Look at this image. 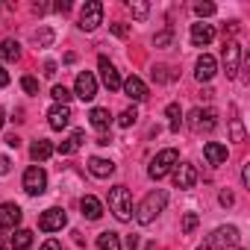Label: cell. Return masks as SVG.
<instances>
[{
    "mask_svg": "<svg viewBox=\"0 0 250 250\" xmlns=\"http://www.w3.org/2000/svg\"><path fill=\"white\" fill-rule=\"evenodd\" d=\"M194 12H197V18H209V15H215V6L212 3H197Z\"/></svg>",
    "mask_w": 250,
    "mask_h": 250,
    "instance_id": "34",
    "label": "cell"
},
{
    "mask_svg": "<svg viewBox=\"0 0 250 250\" xmlns=\"http://www.w3.org/2000/svg\"><path fill=\"white\" fill-rule=\"evenodd\" d=\"M6 145H9V147H18V145H21V139H18V136H6Z\"/></svg>",
    "mask_w": 250,
    "mask_h": 250,
    "instance_id": "43",
    "label": "cell"
},
{
    "mask_svg": "<svg viewBox=\"0 0 250 250\" xmlns=\"http://www.w3.org/2000/svg\"><path fill=\"white\" fill-rule=\"evenodd\" d=\"M165 115L171 118V130H174V133H180V127H183V112H180V103H168Z\"/></svg>",
    "mask_w": 250,
    "mask_h": 250,
    "instance_id": "27",
    "label": "cell"
},
{
    "mask_svg": "<svg viewBox=\"0 0 250 250\" xmlns=\"http://www.w3.org/2000/svg\"><path fill=\"white\" fill-rule=\"evenodd\" d=\"M47 124H50V130H65L71 124V106H65V103L50 106L47 109Z\"/></svg>",
    "mask_w": 250,
    "mask_h": 250,
    "instance_id": "11",
    "label": "cell"
},
{
    "mask_svg": "<svg viewBox=\"0 0 250 250\" xmlns=\"http://www.w3.org/2000/svg\"><path fill=\"white\" fill-rule=\"evenodd\" d=\"M180 162V153L174 150V147H165V150H159L156 156H153V162H150V168H147V174L153 177V180H162V177H168L171 171H174V165Z\"/></svg>",
    "mask_w": 250,
    "mask_h": 250,
    "instance_id": "3",
    "label": "cell"
},
{
    "mask_svg": "<svg viewBox=\"0 0 250 250\" xmlns=\"http://www.w3.org/2000/svg\"><path fill=\"white\" fill-rule=\"evenodd\" d=\"M68 224V215L62 212V209H47V212H42V218H39V227L44 229V232H56V229H62Z\"/></svg>",
    "mask_w": 250,
    "mask_h": 250,
    "instance_id": "10",
    "label": "cell"
},
{
    "mask_svg": "<svg viewBox=\"0 0 250 250\" xmlns=\"http://www.w3.org/2000/svg\"><path fill=\"white\" fill-rule=\"evenodd\" d=\"M188 127L197 130V133H200V130H206V133L215 130V112H212V109H194V112L188 115Z\"/></svg>",
    "mask_w": 250,
    "mask_h": 250,
    "instance_id": "13",
    "label": "cell"
},
{
    "mask_svg": "<svg viewBox=\"0 0 250 250\" xmlns=\"http://www.w3.org/2000/svg\"><path fill=\"white\" fill-rule=\"evenodd\" d=\"M3 85H9V74H6L3 65H0V88H3Z\"/></svg>",
    "mask_w": 250,
    "mask_h": 250,
    "instance_id": "42",
    "label": "cell"
},
{
    "mask_svg": "<svg viewBox=\"0 0 250 250\" xmlns=\"http://www.w3.org/2000/svg\"><path fill=\"white\" fill-rule=\"evenodd\" d=\"M127 9H130L136 18H145V15L150 12V6H147V3H142V0H130V3H127Z\"/></svg>",
    "mask_w": 250,
    "mask_h": 250,
    "instance_id": "30",
    "label": "cell"
},
{
    "mask_svg": "<svg viewBox=\"0 0 250 250\" xmlns=\"http://www.w3.org/2000/svg\"><path fill=\"white\" fill-rule=\"evenodd\" d=\"M232 142H244V130H241L238 118H232Z\"/></svg>",
    "mask_w": 250,
    "mask_h": 250,
    "instance_id": "35",
    "label": "cell"
},
{
    "mask_svg": "<svg viewBox=\"0 0 250 250\" xmlns=\"http://www.w3.org/2000/svg\"><path fill=\"white\" fill-rule=\"evenodd\" d=\"M165 206H168V194H165L162 188H156V191H150V194L139 203V209H136V221H139V224H153V221L162 215Z\"/></svg>",
    "mask_w": 250,
    "mask_h": 250,
    "instance_id": "1",
    "label": "cell"
},
{
    "mask_svg": "<svg viewBox=\"0 0 250 250\" xmlns=\"http://www.w3.org/2000/svg\"><path fill=\"white\" fill-rule=\"evenodd\" d=\"M9 168H12V162H9L6 156H0V177H6V174H9Z\"/></svg>",
    "mask_w": 250,
    "mask_h": 250,
    "instance_id": "39",
    "label": "cell"
},
{
    "mask_svg": "<svg viewBox=\"0 0 250 250\" xmlns=\"http://www.w3.org/2000/svg\"><path fill=\"white\" fill-rule=\"evenodd\" d=\"M153 44H156V47H171V44H174V33H171V30L156 33V36H153Z\"/></svg>",
    "mask_w": 250,
    "mask_h": 250,
    "instance_id": "31",
    "label": "cell"
},
{
    "mask_svg": "<svg viewBox=\"0 0 250 250\" xmlns=\"http://www.w3.org/2000/svg\"><path fill=\"white\" fill-rule=\"evenodd\" d=\"M30 156H33L36 162H44V159H50V156H53V145H50V142H44V139H39V142H33Z\"/></svg>",
    "mask_w": 250,
    "mask_h": 250,
    "instance_id": "24",
    "label": "cell"
},
{
    "mask_svg": "<svg viewBox=\"0 0 250 250\" xmlns=\"http://www.w3.org/2000/svg\"><path fill=\"white\" fill-rule=\"evenodd\" d=\"M44 188H47V174H44L39 165L27 168V171H24V191L36 197V194H42Z\"/></svg>",
    "mask_w": 250,
    "mask_h": 250,
    "instance_id": "7",
    "label": "cell"
},
{
    "mask_svg": "<svg viewBox=\"0 0 250 250\" xmlns=\"http://www.w3.org/2000/svg\"><path fill=\"white\" fill-rule=\"evenodd\" d=\"M203 156H206L209 165H224L227 162V147L218 145V142H209V145H203Z\"/></svg>",
    "mask_w": 250,
    "mask_h": 250,
    "instance_id": "20",
    "label": "cell"
},
{
    "mask_svg": "<svg viewBox=\"0 0 250 250\" xmlns=\"http://www.w3.org/2000/svg\"><path fill=\"white\" fill-rule=\"evenodd\" d=\"M88 171H91V177H97V180H106V177H112V174H115V165H112L109 159H100V156H94V159L88 162Z\"/></svg>",
    "mask_w": 250,
    "mask_h": 250,
    "instance_id": "22",
    "label": "cell"
},
{
    "mask_svg": "<svg viewBox=\"0 0 250 250\" xmlns=\"http://www.w3.org/2000/svg\"><path fill=\"white\" fill-rule=\"evenodd\" d=\"M83 142H85V133H83V130H74V133H71V139H68V142H62L56 150H59L62 156H71V153H77V150L83 147Z\"/></svg>",
    "mask_w": 250,
    "mask_h": 250,
    "instance_id": "23",
    "label": "cell"
},
{
    "mask_svg": "<svg viewBox=\"0 0 250 250\" xmlns=\"http://www.w3.org/2000/svg\"><path fill=\"white\" fill-rule=\"evenodd\" d=\"M109 209L118 221H130L133 218V197H130V188L127 186H115L109 191Z\"/></svg>",
    "mask_w": 250,
    "mask_h": 250,
    "instance_id": "2",
    "label": "cell"
},
{
    "mask_svg": "<svg viewBox=\"0 0 250 250\" xmlns=\"http://www.w3.org/2000/svg\"><path fill=\"white\" fill-rule=\"evenodd\" d=\"M127 247H130V250H136V247H139V238H136V235H130V238H127Z\"/></svg>",
    "mask_w": 250,
    "mask_h": 250,
    "instance_id": "45",
    "label": "cell"
},
{
    "mask_svg": "<svg viewBox=\"0 0 250 250\" xmlns=\"http://www.w3.org/2000/svg\"><path fill=\"white\" fill-rule=\"evenodd\" d=\"M42 250H62V244H59L56 238H47V241L42 244Z\"/></svg>",
    "mask_w": 250,
    "mask_h": 250,
    "instance_id": "40",
    "label": "cell"
},
{
    "mask_svg": "<svg viewBox=\"0 0 250 250\" xmlns=\"http://www.w3.org/2000/svg\"><path fill=\"white\" fill-rule=\"evenodd\" d=\"M136 121H139V112H136V106H130V109H124L118 115V127H133Z\"/></svg>",
    "mask_w": 250,
    "mask_h": 250,
    "instance_id": "28",
    "label": "cell"
},
{
    "mask_svg": "<svg viewBox=\"0 0 250 250\" xmlns=\"http://www.w3.org/2000/svg\"><path fill=\"white\" fill-rule=\"evenodd\" d=\"M97 65H100V80H103V85H106L109 91H118L124 80H121V74L115 71V65H112L106 56H100V59H97Z\"/></svg>",
    "mask_w": 250,
    "mask_h": 250,
    "instance_id": "12",
    "label": "cell"
},
{
    "mask_svg": "<svg viewBox=\"0 0 250 250\" xmlns=\"http://www.w3.org/2000/svg\"><path fill=\"white\" fill-rule=\"evenodd\" d=\"M80 209H83V218H88V221H97V218L103 215V203H100L94 194H85V197L80 200Z\"/></svg>",
    "mask_w": 250,
    "mask_h": 250,
    "instance_id": "18",
    "label": "cell"
},
{
    "mask_svg": "<svg viewBox=\"0 0 250 250\" xmlns=\"http://www.w3.org/2000/svg\"><path fill=\"white\" fill-rule=\"evenodd\" d=\"M36 42H39L42 47H47V44L53 42V33H50V30H42V33H36Z\"/></svg>",
    "mask_w": 250,
    "mask_h": 250,
    "instance_id": "36",
    "label": "cell"
},
{
    "mask_svg": "<svg viewBox=\"0 0 250 250\" xmlns=\"http://www.w3.org/2000/svg\"><path fill=\"white\" fill-rule=\"evenodd\" d=\"M221 203H224V206H232V203H235L232 191H221Z\"/></svg>",
    "mask_w": 250,
    "mask_h": 250,
    "instance_id": "41",
    "label": "cell"
},
{
    "mask_svg": "<svg viewBox=\"0 0 250 250\" xmlns=\"http://www.w3.org/2000/svg\"><path fill=\"white\" fill-rule=\"evenodd\" d=\"M215 74H218V62H215V56L203 53V56L197 59V65H194V77H197L200 83H209Z\"/></svg>",
    "mask_w": 250,
    "mask_h": 250,
    "instance_id": "15",
    "label": "cell"
},
{
    "mask_svg": "<svg viewBox=\"0 0 250 250\" xmlns=\"http://www.w3.org/2000/svg\"><path fill=\"white\" fill-rule=\"evenodd\" d=\"M21 88H24L27 94H39V80H36V77H24V80H21Z\"/></svg>",
    "mask_w": 250,
    "mask_h": 250,
    "instance_id": "33",
    "label": "cell"
},
{
    "mask_svg": "<svg viewBox=\"0 0 250 250\" xmlns=\"http://www.w3.org/2000/svg\"><path fill=\"white\" fill-rule=\"evenodd\" d=\"M21 224V206L18 203H0V229H15Z\"/></svg>",
    "mask_w": 250,
    "mask_h": 250,
    "instance_id": "14",
    "label": "cell"
},
{
    "mask_svg": "<svg viewBox=\"0 0 250 250\" xmlns=\"http://www.w3.org/2000/svg\"><path fill=\"white\" fill-rule=\"evenodd\" d=\"M200 250H209V247H200Z\"/></svg>",
    "mask_w": 250,
    "mask_h": 250,
    "instance_id": "49",
    "label": "cell"
},
{
    "mask_svg": "<svg viewBox=\"0 0 250 250\" xmlns=\"http://www.w3.org/2000/svg\"><path fill=\"white\" fill-rule=\"evenodd\" d=\"M56 9H59V12H68V9H71V3H68V0H62V3H56Z\"/></svg>",
    "mask_w": 250,
    "mask_h": 250,
    "instance_id": "46",
    "label": "cell"
},
{
    "mask_svg": "<svg viewBox=\"0 0 250 250\" xmlns=\"http://www.w3.org/2000/svg\"><path fill=\"white\" fill-rule=\"evenodd\" d=\"M50 97H53L56 103H65V106H68V100H71V91H68L65 85H53V91H50Z\"/></svg>",
    "mask_w": 250,
    "mask_h": 250,
    "instance_id": "32",
    "label": "cell"
},
{
    "mask_svg": "<svg viewBox=\"0 0 250 250\" xmlns=\"http://www.w3.org/2000/svg\"><path fill=\"white\" fill-rule=\"evenodd\" d=\"M0 250H6V244H3V241H0Z\"/></svg>",
    "mask_w": 250,
    "mask_h": 250,
    "instance_id": "48",
    "label": "cell"
},
{
    "mask_svg": "<svg viewBox=\"0 0 250 250\" xmlns=\"http://www.w3.org/2000/svg\"><path fill=\"white\" fill-rule=\"evenodd\" d=\"M121 88H124V94H127L133 103H142V100L147 97V85H145L139 77H127V80L121 83Z\"/></svg>",
    "mask_w": 250,
    "mask_h": 250,
    "instance_id": "16",
    "label": "cell"
},
{
    "mask_svg": "<svg viewBox=\"0 0 250 250\" xmlns=\"http://www.w3.org/2000/svg\"><path fill=\"white\" fill-rule=\"evenodd\" d=\"M88 124H91L94 130L106 133V130H109V124H112V115H109V109H100V106H94V109L88 112Z\"/></svg>",
    "mask_w": 250,
    "mask_h": 250,
    "instance_id": "19",
    "label": "cell"
},
{
    "mask_svg": "<svg viewBox=\"0 0 250 250\" xmlns=\"http://www.w3.org/2000/svg\"><path fill=\"white\" fill-rule=\"evenodd\" d=\"M238 65H241V47H238V42H227L224 44V71L229 80L238 74Z\"/></svg>",
    "mask_w": 250,
    "mask_h": 250,
    "instance_id": "9",
    "label": "cell"
},
{
    "mask_svg": "<svg viewBox=\"0 0 250 250\" xmlns=\"http://www.w3.org/2000/svg\"><path fill=\"white\" fill-rule=\"evenodd\" d=\"M3 124H6V115H3V109H0V130H3Z\"/></svg>",
    "mask_w": 250,
    "mask_h": 250,
    "instance_id": "47",
    "label": "cell"
},
{
    "mask_svg": "<svg viewBox=\"0 0 250 250\" xmlns=\"http://www.w3.org/2000/svg\"><path fill=\"white\" fill-rule=\"evenodd\" d=\"M18 59H21V44L15 39L0 42V62H18Z\"/></svg>",
    "mask_w": 250,
    "mask_h": 250,
    "instance_id": "21",
    "label": "cell"
},
{
    "mask_svg": "<svg viewBox=\"0 0 250 250\" xmlns=\"http://www.w3.org/2000/svg\"><path fill=\"white\" fill-rule=\"evenodd\" d=\"M100 24H103V3L100 0H88V3L83 6V12H80V30L91 33Z\"/></svg>",
    "mask_w": 250,
    "mask_h": 250,
    "instance_id": "5",
    "label": "cell"
},
{
    "mask_svg": "<svg viewBox=\"0 0 250 250\" xmlns=\"http://www.w3.org/2000/svg\"><path fill=\"white\" fill-rule=\"evenodd\" d=\"M44 74H47V77L56 74V62H47V65H44Z\"/></svg>",
    "mask_w": 250,
    "mask_h": 250,
    "instance_id": "44",
    "label": "cell"
},
{
    "mask_svg": "<svg viewBox=\"0 0 250 250\" xmlns=\"http://www.w3.org/2000/svg\"><path fill=\"white\" fill-rule=\"evenodd\" d=\"M74 94L80 97V100H94L97 97V77L91 74V71H83V74H77V83H74Z\"/></svg>",
    "mask_w": 250,
    "mask_h": 250,
    "instance_id": "6",
    "label": "cell"
},
{
    "mask_svg": "<svg viewBox=\"0 0 250 250\" xmlns=\"http://www.w3.org/2000/svg\"><path fill=\"white\" fill-rule=\"evenodd\" d=\"M238 241H241V235L235 227H218L209 235V250H235Z\"/></svg>",
    "mask_w": 250,
    "mask_h": 250,
    "instance_id": "4",
    "label": "cell"
},
{
    "mask_svg": "<svg viewBox=\"0 0 250 250\" xmlns=\"http://www.w3.org/2000/svg\"><path fill=\"white\" fill-rule=\"evenodd\" d=\"M174 186H177V188H194V186H197V171H194V165L177 162V165H174Z\"/></svg>",
    "mask_w": 250,
    "mask_h": 250,
    "instance_id": "8",
    "label": "cell"
},
{
    "mask_svg": "<svg viewBox=\"0 0 250 250\" xmlns=\"http://www.w3.org/2000/svg\"><path fill=\"white\" fill-rule=\"evenodd\" d=\"M9 247L12 250H30L33 247V232L30 229H15V235L9 238Z\"/></svg>",
    "mask_w": 250,
    "mask_h": 250,
    "instance_id": "25",
    "label": "cell"
},
{
    "mask_svg": "<svg viewBox=\"0 0 250 250\" xmlns=\"http://www.w3.org/2000/svg\"><path fill=\"white\" fill-rule=\"evenodd\" d=\"M165 71H168L165 65H159V68H153V80H159V83H165V80H168V74H165Z\"/></svg>",
    "mask_w": 250,
    "mask_h": 250,
    "instance_id": "38",
    "label": "cell"
},
{
    "mask_svg": "<svg viewBox=\"0 0 250 250\" xmlns=\"http://www.w3.org/2000/svg\"><path fill=\"white\" fill-rule=\"evenodd\" d=\"M212 39H215L212 24H191V44L194 47H206Z\"/></svg>",
    "mask_w": 250,
    "mask_h": 250,
    "instance_id": "17",
    "label": "cell"
},
{
    "mask_svg": "<svg viewBox=\"0 0 250 250\" xmlns=\"http://www.w3.org/2000/svg\"><path fill=\"white\" fill-rule=\"evenodd\" d=\"M197 224H200V215H197V212H186V215H183V232H194Z\"/></svg>",
    "mask_w": 250,
    "mask_h": 250,
    "instance_id": "29",
    "label": "cell"
},
{
    "mask_svg": "<svg viewBox=\"0 0 250 250\" xmlns=\"http://www.w3.org/2000/svg\"><path fill=\"white\" fill-rule=\"evenodd\" d=\"M112 33H115V36H121V39H127V36H130V27H124V24H112Z\"/></svg>",
    "mask_w": 250,
    "mask_h": 250,
    "instance_id": "37",
    "label": "cell"
},
{
    "mask_svg": "<svg viewBox=\"0 0 250 250\" xmlns=\"http://www.w3.org/2000/svg\"><path fill=\"white\" fill-rule=\"evenodd\" d=\"M97 247H100V250H121L124 244H121V235H118V232L106 229V232L97 235Z\"/></svg>",
    "mask_w": 250,
    "mask_h": 250,
    "instance_id": "26",
    "label": "cell"
}]
</instances>
